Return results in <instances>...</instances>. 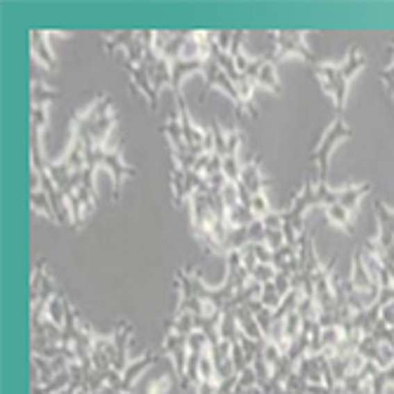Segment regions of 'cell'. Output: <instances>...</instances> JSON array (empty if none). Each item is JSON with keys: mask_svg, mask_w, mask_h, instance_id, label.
I'll return each mask as SVG.
<instances>
[{"mask_svg": "<svg viewBox=\"0 0 394 394\" xmlns=\"http://www.w3.org/2000/svg\"><path fill=\"white\" fill-rule=\"evenodd\" d=\"M324 211H326L328 224L340 227V229H345L347 234H354V224H352V213L347 211V208L340 206V203H331V206H326Z\"/></svg>", "mask_w": 394, "mask_h": 394, "instance_id": "cell-21", "label": "cell"}, {"mask_svg": "<svg viewBox=\"0 0 394 394\" xmlns=\"http://www.w3.org/2000/svg\"><path fill=\"white\" fill-rule=\"evenodd\" d=\"M255 319H258L262 333H265V338H267V336H270V328L274 324V312H272V309H267V307H262L260 312L255 314Z\"/></svg>", "mask_w": 394, "mask_h": 394, "instance_id": "cell-42", "label": "cell"}, {"mask_svg": "<svg viewBox=\"0 0 394 394\" xmlns=\"http://www.w3.org/2000/svg\"><path fill=\"white\" fill-rule=\"evenodd\" d=\"M177 97V113H180V125H182V135L187 140L189 149L196 154V156H203L206 154V130H201L199 125L194 123L192 113L187 109V99H184L182 92L175 95Z\"/></svg>", "mask_w": 394, "mask_h": 394, "instance_id": "cell-6", "label": "cell"}, {"mask_svg": "<svg viewBox=\"0 0 394 394\" xmlns=\"http://www.w3.org/2000/svg\"><path fill=\"white\" fill-rule=\"evenodd\" d=\"M203 79H206V90H211V88H220L224 95H229L231 101H234L236 106V113L241 116V99H238V92H236V85L234 81L229 79V74L222 71L217 67V62H213V59H208L206 62V74H203Z\"/></svg>", "mask_w": 394, "mask_h": 394, "instance_id": "cell-9", "label": "cell"}, {"mask_svg": "<svg viewBox=\"0 0 394 394\" xmlns=\"http://www.w3.org/2000/svg\"><path fill=\"white\" fill-rule=\"evenodd\" d=\"M76 394H88V392H85V390H81V392H76Z\"/></svg>", "mask_w": 394, "mask_h": 394, "instance_id": "cell-48", "label": "cell"}, {"mask_svg": "<svg viewBox=\"0 0 394 394\" xmlns=\"http://www.w3.org/2000/svg\"><path fill=\"white\" fill-rule=\"evenodd\" d=\"M187 347H189V352H196V354H203V352L211 350V338H208L206 333L196 328L192 336L187 338Z\"/></svg>", "mask_w": 394, "mask_h": 394, "instance_id": "cell-34", "label": "cell"}, {"mask_svg": "<svg viewBox=\"0 0 394 394\" xmlns=\"http://www.w3.org/2000/svg\"><path fill=\"white\" fill-rule=\"evenodd\" d=\"M241 394H265V390H262L260 385H255V387H250V390H243Z\"/></svg>", "mask_w": 394, "mask_h": 394, "instance_id": "cell-46", "label": "cell"}, {"mask_svg": "<svg viewBox=\"0 0 394 394\" xmlns=\"http://www.w3.org/2000/svg\"><path fill=\"white\" fill-rule=\"evenodd\" d=\"M350 286H352L354 290H361V293H366V290H383L378 284H375V279L371 277V274H368L366 267H363V260H361L359 248L354 250V260H352Z\"/></svg>", "mask_w": 394, "mask_h": 394, "instance_id": "cell-14", "label": "cell"}, {"mask_svg": "<svg viewBox=\"0 0 394 394\" xmlns=\"http://www.w3.org/2000/svg\"><path fill=\"white\" fill-rule=\"evenodd\" d=\"M260 302L265 304L267 309H272V312H277L279 307H281V302H284V295L279 293L277 290V286L272 284H265L262 286V293H260Z\"/></svg>", "mask_w": 394, "mask_h": 394, "instance_id": "cell-29", "label": "cell"}, {"mask_svg": "<svg viewBox=\"0 0 394 394\" xmlns=\"http://www.w3.org/2000/svg\"><path fill=\"white\" fill-rule=\"evenodd\" d=\"M194 394H217V383H199L194 387Z\"/></svg>", "mask_w": 394, "mask_h": 394, "instance_id": "cell-44", "label": "cell"}, {"mask_svg": "<svg viewBox=\"0 0 394 394\" xmlns=\"http://www.w3.org/2000/svg\"><path fill=\"white\" fill-rule=\"evenodd\" d=\"M328 363H331V375L333 380H336V385L340 387L345 383V378L350 375V361L347 356H331L328 359Z\"/></svg>", "mask_w": 394, "mask_h": 394, "instance_id": "cell-30", "label": "cell"}, {"mask_svg": "<svg viewBox=\"0 0 394 394\" xmlns=\"http://www.w3.org/2000/svg\"><path fill=\"white\" fill-rule=\"evenodd\" d=\"M170 184H172V201H175V206H180V203L192 199L196 192H201V189L206 187V177L194 170L172 168Z\"/></svg>", "mask_w": 394, "mask_h": 394, "instance_id": "cell-5", "label": "cell"}, {"mask_svg": "<svg viewBox=\"0 0 394 394\" xmlns=\"http://www.w3.org/2000/svg\"><path fill=\"white\" fill-rule=\"evenodd\" d=\"M241 158H238V154H231V156H224L222 158V175L227 177V180L231 182H238V177H241Z\"/></svg>", "mask_w": 394, "mask_h": 394, "instance_id": "cell-32", "label": "cell"}, {"mask_svg": "<svg viewBox=\"0 0 394 394\" xmlns=\"http://www.w3.org/2000/svg\"><path fill=\"white\" fill-rule=\"evenodd\" d=\"M57 394H76L74 390H71V387H69V390H64V392H57Z\"/></svg>", "mask_w": 394, "mask_h": 394, "instance_id": "cell-47", "label": "cell"}, {"mask_svg": "<svg viewBox=\"0 0 394 394\" xmlns=\"http://www.w3.org/2000/svg\"><path fill=\"white\" fill-rule=\"evenodd\" d=\"M363 67H366V55L361 52L359 45H352L347 57H345L343 62L328 64V62H321L319 59L316 64H312V71H314L316 81H319L321 90L333 99V104H336L338 111H343L345 104H347L350 83Z\"/></svg>", "mask_w": 394, "mask_h": 394, "instance_id": "cell-1", "label": "cell"}, {"mask_svg": "<svg viewBox=\"0 0 394 394\" xmlns=\"http://www.w3.org/2000/svg\"><path fill=\"white\" fill-rule=\"evenodd\" d=\"M192 74H206V62L201 59H175L172 62V92H182V83Z\"/></svg>", "mask_w": 394, "mask_h": 394, "instance_id": "cell-15", "label": "cell"}, {"mask_svg": "<svg viewBox=\"0 0 394 394\" xmlns=\"http://www.w3.org/2000/svg\"><path fill=\"white\" fill-rule=\"evenodd\" d=\"M163 352L172 359L175 373L180 378V383L184 380V371H187V359H189V347H187V338L177 336L175 331H168V336L163 340Z\"/></svg>", "mask_w": 394, "mask_h": 394, "instance_id": "cell-10", "label": "cell"}, {"mask_svg": "<svg viewBox=\"0 0 394 394\" xmlns=\"http://www.w3.org/2000/svg\"><path fill=\"white\" fill-rule=\"evenodd\" d=\"M130 340H133V326L128 324V321H121V324L116 326V331H113V361H111V368L113 371H118L123 375L125 368L130 366V361H133V356H130Z\"/></svg>", "mask_w": 394, "mask_h": 394, "instance_id": "cell-8", "label": "cell"}, {"mask_svg": "<svg viewBox=\"0 0 394 394\" xmlns=\"http://www.w3.org/2000/svg\"><path fill=\"white\" fill-rule=\"evenodd\" d=\"M238 184H243L250 192V196L265 194V177H262V170H260V158H253L248 161V163H243Z\"/></svg>", "mask_w": 394, "mask_h": 394, "instance_id": "cell-16", "label": "cell"}, {"mask_svg": "<svg viewBox=\"0 0 394 394\" xmlns=\"http://www.w3.org/2000/svg\"><path fill=\"white\" fill-rule=\"evenodd\" d=\"M373 363L380 368V371H387L390 366H394V343H380Z\"/></svg>", "mask_w": 394, "mask_h": 394, "instance_id": "cell-31", "label": "cell"}, {"mask_svg": "<svg viewBox=\"0 0 394 394\" xmlns=\"http://www.w3.org/2000/svg\"><path fill=\"white\" fill-rule=\"evenodd\" d=\"M59 97V90H52V88H47L45 81L40 79H33L31 81V104L35 106H45L47 101L57 99Z\"/></svg>", "mask_w": 394, "mask_h": 394, "instance_id": "cell-23", "label": "cell"}, {"mask_svg": "<svg viewBox=\"0 0 394 394\" xmlns=\"http://www.w3.org/2000/svg\"><path fill=\"white\" fill-rule=\"evenodd\" d=\"M373 211L375 220H378V236L371 238V246L375 248V253L383 255L394 243V211H390L383 201H375Z\"/></svg>", "mask_w": 394, "mask_h": 394, "instance_id": "cell-7", "label": "cell"}, {"mask_svg": "<svg viewBox=\"0 0 394 394\" xmlns=\"http://www.w3.org/2000/svg\"><path fill=\"white\" fill-rule=\"evenodd\" d=\"M236 319H238V328H241V336L255 340V343H267L265 333H262L258 319H255V314L250 312V309L246 307L236 309Z\"/></svg>", "mask_w": 394, "mask_h": 394, "instance_id": "cell-18", "label": "cell"}, {"mask_svg": "<svg viewBox=\"0 0 394 394\" xmlns=\"http://www.w3.org/2000/svg\"><path fill=\"white\" fill-rule=\"evenodd\" d=\"M350 137H352V128L345 123V118H340V116L324 130L319 145H316L314 151H312V168H314L316 184H326L333 149H336L343 140H350Z\"/></svg>", "mask_w": 394, "mask_h": 394, "instance_id": "cell-2", "label": "cell"}, {"mask_svg": "<svg viewBox=\"0 0 394 394\" xmlns=\"http://www.w3.org/2000/svg\"><path fill=\"white\" fill-rule=\"evenodd\" d=\"M95 394H121V392H118L116 387H111V385H104L99 392H95Z\"/></svg>", "mask_w": 394, "mask_h": 394, "instance_id": "cell-45", "label": "cell"}, {"mask_svg": "<svg viewBox=\"0 0 394 394\" xmlns=\"http://www.w3.org/2000/svg\"><path fill=\"white\" fill-rule=\"evenodd\" d=\"M231 361H234V368H236V373L246 371V368L250 366V363H248V359H246V352H243V347H241V343L231 345Z\"/></svg>", "mask_w": 394, "mask_h": 394, "instance_id": "cell-40", "label": "cell"}, {"mask_svg": "<svg viewBox=\"0 0 394 394\" xmlns=\"http://www.w3.org/2000/svg\"><path fill=\"white\" fill-rule=\"evenodd\" d=\"M272 38H274V52L270 57L277 64L284 62L286 57H302L309 62V67L319 62V59L312 55L309 45L304 43L307 33L300 31V28H279V31H272Z\"/></svg>", "mask_w": 394, "mask_h": 394, "instance_id": "cell-4", "label": "cell"}, {"mask_svg": "<svg viewBox=\"0 0 394 394\" xmlns=\"http://www.w3.org/2000/svg\"><path fill=\"white\" fill-rule=\"evenodd\" d=\"M88 168L97 170L104 168L111 172V182H113V199H121V189H123V180L137 175V170L133 165H128L123 161V156L118 151H111L106 147H88Z\"/></svg>", "mask_w": 394, "mask_h": 394, "instance_id": "cell-3", "label": "cell"}, {"mask_svg": "<svg viewBox=\"0 0 394 394\" xmlns=\"http://www.w3.org/2000/svg\"><path fill=\"white\" fill-rule=\"evenodd\" d=\"M253 81L258 83V85L267 88V90L274 92V95H281V83H279L277 62H274L270 55L260 57L258 69H255V74H253Z\"/></svg>", "mask_w": 394, "mask_h": 394, "instance_id": "cell-13", "label": "cell"}, {"mask_svg": "<svg viewBox=\"0 0 394 394\" xmlns=\"http://www.w3.org/2000/svg\"><path fill=\"white\" fill-rule=\"evenodd\" d=\"M67 309H69V297L62 288H59L57 293L52 295L50 304H47L45 319L52 321V324L59 326V328H64V324H67Z\"/></svg>", "mask_w": 394, "mask_h": 394, "instance_id": "cell-19", "label": "cell"}, {"mask_svg": "<svg viewBox=\"0 0 394 394\" xmlns=\"http://www.w3.org/2000/svg\"><path fill=\"white\" fill-rule=\"evenodd\" d=\"M220 196H222V203H224L227 211H231L234 206H238V203H241V196H238V182L227 180L222 184V189H220Z\"/></svg>", "mask_w": 394, "mask_h": 394, "instance_id": "cell-33", "label": "cell"}, {"mask_svg": "<svg viewBox=\"0 0 394 394\" xmlns=\"http://www.w3.org/2000/svg\"><path fill=\"white\" fill-rule=\"evenodd\" d=\"M28 201H31L33 213L43 215V217H47L50 222H55V208H52L50 196H47L43 189H38V192H31V194H28Z\"/></svg>", "mask_w": 394, "mask_h": 394, "instance_id": "cell-25", "label": "cell"}, {"mask_svg": "<svg viewBox=\"0 0 394 394\" xmlns=\"http://www.w3.org/2000/svg\"><path fill=\"white\" fill-rule=\"evenodd\" d=\"M28 40H31V55L35 59V64H43L47 71H55V52L50 47V31L31 28Z\"/></svg>", "mask_w": 394, "mask_h": 394, "instance_id": "cell-11", "label": "cell"}, {"mask_svg": "<svg viewBox=\"0 0 394 394\" xmlns=\"http://www.w3.org/2000/svg\"><path fill=\"white\" fill-rule=\"evenodd\" d=\"M300 336H302V316L297 312H290L286 316V340L293 343V340Z\"/></svg>", "mask_w": 394, "mask_h": 394, "instance_id": "cell-35", "label": "cell"}, {"mask_svg": "<svg viewBox=\"0 0 394 394\" xmlns=\"http://www.w3.org/2000/svg\"><path fill=\"white\" fill-rule=\"evenodd\" d=\"M265 243L270 246L272 253H277L279 248L286 246V236H284V229H267L265 234Z\"/></svg>", "mask_w": 394, "mask_h": 394, "instance_id": "cell-39", "label": "cell"}, {"mask_svg": "<svg viewBox=\"0 0 394 394\" xmlns=\"http://www.w3.org/2000/svg\"><path fill=\"white\" fill-rule=\"evenodd\" d=\"M371 189H373V184H371V182L352 184V187H345V189H340L338 203H340V206L347 208L350 213H354V211H356V206H359V201H361L366 194H371Z\"/></svg>", "mask_w": 394, "mask_h": 394, "instance_id": "cell-20", "label": "cell"}, {"mask_svg": "<svg viewBox=\"0 0 394 394\" xmlns=\"http://www.w3.org/2000/svg\"><path fill=\"white\" fill-rule=\"evenodd\" d=\"M253 222H258V217L253 215L248 206H243V203H238L234 206L231 211H227V224H229V229H246Z\"/></svg>", "mask_w": 394, "mask_h": 394, "instance_id": "cell-22", "label": "cell"}, {"mask_svg": "<svg viewBox=\"0 0 394 394\" xmlns=\"http://www.w3.org/2000/svg\"><path fill=\"white\" fill-rule=\"evenodd\" d=\"M47 125V106H35L31 104V128L43 130Z\"/></svg>", "mask_w": 394, "mask_h": 394, "instance_id": "cell-41", "label": "cell"}, {"mask_svg": "<svg viewBox=\"0 0 394 394\" xmlns=\"http://www.w3.org/2000/svg\"><path fill=\"white\" fill-rule=\"evenodd\" d=\"M123 394H130V392H123Z\"/></svg>", "mask_w": 394, "mask_h": 394, "instance_id": "cell-49", "label": "cell"}, {"mask_svg": "<svg viewBox=\"0 0 394 394\" xmlns=\"http://www.w3.org/2000/svg\"><path fill=\"white\" fill-rule=\"evenodd\" d=\"M255 385H260V383H258V375H255L253 366H248L246 371H241V373H238L234 394H241L243 390H250V387H255Z\"/></svg>", "mask_w": 394, "mask_h": 394, "instance_id": "cell-38", "label": "cell"}, {"mask_svg": "<svg viewBox=\"0 0 394 394\" xmlns=\"http://www.w3.org/2000/svg\"><path fill=\"white\" fill-rule=\"evenodd\" d=\"M177 336L189 338L196 331V314L192 312H184V309H175V321H172V328Z\"/></svg>", "mask_w": 394, "mask_h": 394, "instance_id": "cell-24", "label": "cell"}, {"mask_svg": "<svg viewBox=\"0 0 394 394\" xmlns=\"http://www.w3.org/2000/svg\"><path fill=\"white\" fill-rule=\"evenodd\" d=\"M250 279H253V281H258L260 286L272 284L274 279H277V270H274V265H258L253 272H250Z\"/></svg>", "mask_w": 394, "mask_h": 394, "instance_id": "cell-37", "label": "cell"}, {"mask_svg": "<svg viewBox=\"0 0 394 394\" xmlns=\"http://www.w3.org/2000/svg\"><path fill=\"white\" fill-rule=\"evenodd\" d=\"M211 130H213V142H215V154L217 156H227V147H229V130H224L222 125H220L217 118H213L211 123Z\"/></svg>", "mask_w": 394, "mask_h": 394, "instance_id": "cell-27", "label": "cell"}, {"mask_svg": "<svg viewBox=\"0 0 394 394\" xmlns=\"http://www.w3.org/2000/svg\"><path fill=\"white\" fill-rule=\"evenodd\" d=\"M31 354L33 356H40V359H59L62 356V345H52L47 343L43 338H33V345H31Z\"/></svg>", "mask_w": 394, "mask_h": 394, "instance_id": "cell-26", "label": "cell"}, {"mask_svg": "<svg viewBox=\"0 0 394 394\" xmlns=\"http://www.w3.org/2000/svg\"><path fill=\"white\" fill-rule=\"evenodd\" d=\"M199 375H201V383H217V368H215V359H213L211 350L201 354Z\"/></svg>", "mask_w": 394, "mask_h": 394, "instance_id": "cell-28", "label": "cell"}, {"mask_svg": "<svg viewBox=\"0 0 394 394\" xmlns=\"http://www.w3.org/2000/svg\"><path fill=\"white\" fill-rule=\"evenodd\" d=\"M154 361H156V354H154V350H147L142 356H137V359L130 361V366L123 371V392L133 390V385L142 378V373H145Z\"/></svg>", "mask_w": 394, "mask_h": 394, "instance_id": "cell-17", "label": "cell"}, {"mask_svg": "<svg viewBox=\"0 0 394 394\" xmlns=\"http://www.w3.org/2000/svg\"><path fill=\"white\" fill-rule=\"evenodd\" d=\"M250 211H253V215L258 220L262 217H267V215H272V206H270V201H267V196L265 194H258V196H250Z\"/></svg>", "mask_w": 394, "mask_h": 394, "instance_id": "cell-36", "label": "cell"}, {"mask_svg": "<svg viewBox=\"0 0 394 394\" xmlns=\"http://www.w3.org/2000/svg\"><path fill=\"white\" fill-rule=\"evenodd\" d=\"M380 321H383L385 326L394 328V300H390L387 304L380 307Z\"/></svg>", "mask_w": 394, "mask_h": 394, "instance_id": "cell-43", "label": "cell"}, {"mask_svg": "<svg viewBox=\"0 0 394 394\" xmlns=\"http://www.w3.org/2000/svg\"><path fill=\"white\" fill-rule=\"evenodd\" d=\"M123 67L125 71L130 74V85H133V90L137 88L140 92H145V97L149 101V109H156L158 106V95L156 90H154V85H151V79H149V74H147V69H145V64H128V62H123Z\"/></svg>", "mask_w": 394, "mask_h": 394, "instance_id": "cell-12", "label": "cell"}]
</instances>
